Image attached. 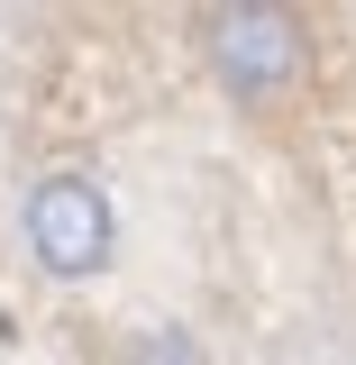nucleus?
<instances>
[{"mask_svg":"<svg viewBox=\"0 0 356 365\" xmlns=\"http://www.w3.org/2000/svg\"><path fill=\"white\" fill-rule=\"evenodd\" d=\"M210 64L228 73L238 101H265L302 73V19H283V9H220L210 19Z\"/></svg>","mask_w":356,"mask_h":365,"instance_id":"f03ea898","label":"nucleus"},{"mask_svg":"<svg viewBox=\"0 0 356 365\" xmlns=\"http://www.w3.org/2000/svg\"><path fill=\"white\" fill-rule=\"evenodd\" d=\"M28 247H37L46 274H101L110 265V192L91 174H46L28 192Z\"/></svg>","mask_w":356,"mask_h":365,"instance_id":"f257e3e1","label":"nucleus"},{"mask_svg":"<svg viewBox=\"0 0 356 365\" xmlns=\"http://www.w3.org/2000/svg\"><path fill=\"white\" fill-rule=\"evenodd\" d=\"M128 365H201V347H192V329H146L128 347Z\"/></svg>","mask_w":356,"mask_h":365,"instance_id":"7ed1b4c3","label":"nucleus"}]
</instances>
